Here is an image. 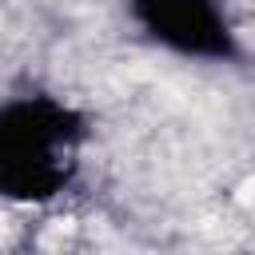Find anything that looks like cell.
Returning a JSON list of instances; mask_svg holds the SVG:
<instances>
[{"label": "cell", "mask_w": 255, "mask_h": 255, "mask_svg": "<svg viewBox=\"0 0 255 255\" xmlns=\"http://www.w3.org/2000/svg\"><path fill=\"white\" fill-rule=\"evenodd\" d=\"M84 128L52 96H16L0 116V187L12 199L44 203L64 191L80 163Z\"/></svg>", "instance_id": "cell-1"}, {"label": "cell", "mask_w": 255, "mask_h": 255, "mask_svg": "<svg viewBox=\"0 0 255 255\" xmlns=\"http://www.w3.org/2000/svg\"><path fill=\"white\" fill-rule=\"evenodd\" d=\"M131 12L155 44L179 56H231V28L219 0H131Z\"/></svg>", "instance_id": "cell-2"}]
</instances>
